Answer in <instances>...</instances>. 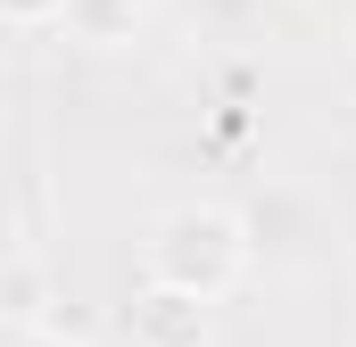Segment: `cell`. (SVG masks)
Wrapping results in <instances>:
<instances>
[{
  "mask_svg": "<svg viewBox=\"0 0 356 347\" xmlns=\"http://www.w3.org/2000/svg\"><path fill=\"white\" fill-rule=\"evenodd\" d=\"M257 264V232L249 215L216 207V198H191V207H166L141 240V281H166V289H191L207 306H224Z\"/></svg>",
  "mask_w": 356,
  "mask_h": 347,
  "instance_id": "cell-1",
  "label": "cell"
},
{
  "mask_svg": "<svg viewBox=\"0 0 356 347\" xmlns=\"http://www.w3.org/2000/svg\"><path fill=\"white\" fill-rule=\"evenodd\" d=\"M124 347H216V306L166 281H141L124 306Z\"/></svg>",
  "mask_w": 356,
  "mask_h": 347,
  "instance_id": "cell-2",
  "label": "cell"
},
{
  "mask_svg": "<svg viewBox=\"0 0 356 347\" xmlns=\"http://www.w3.org/2000/svg\"><path fill=\"white\" fill-rule=\"evenodd\" d=\"M50 323H67V314H58L50 257L33 248L25 223H8V248H0V331H50Z\"/></svg>",
  "mask_w": 356,
  "mask_h": 347,
  "instance_id": "cell-3",
  "label": "cell"
},
{
  "mask_svg": "<svg viewBox=\"0 0 356 347\" xmlns=\"http://www.w3.org/2000/svg\"><path fill=\"white\" fill-rule=\"evenodd\" d=\"M141 25H149V0H67V17H58V33L83 50H133Z\"/></svg>",
  "mask_w": 356,
  "mask_h": 347,
  "instance_id": "cell-4",
  "label": "cell"
},
{
  "mask_svg": "<svg viewBox=\"0 0 356 347\" xmlns=\"http://www.w3.org/2000/svg\"><path fill=\"white\" fill-rule=\"evenodd\" d=\"M67 17V0H0V25L8 33H42V25H58Z\"/></svg>",
  "mask_w": 356,
  "mask_h": 347,
  "instance_id": "cell-5",
  "label": "cell"
},
{
  "mask_svg": "<svg viewBox=\"0 0 356 347\" xmlns=\"http://www.w3.org/2000/svg\"><path fill=\"white\" fill-rule=\"evenodd\" d=\"M0 347H91L83 331H67V323H50V331H8Z\"/></svg>",
  "mask_w": 356,
  "mask_h": 347,
  "instance_id": "cell-6",
  "label": "cell"
}]
</instances>
